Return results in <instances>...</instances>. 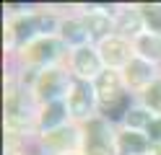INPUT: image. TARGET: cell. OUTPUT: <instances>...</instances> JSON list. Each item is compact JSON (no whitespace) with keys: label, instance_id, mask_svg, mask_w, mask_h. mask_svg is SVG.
<instances>
[{"label":"cell","instance_id":"obj_1","mask_svg":"<svg viewBox=\"0 0 161 155\" xmlns=\"http://www.w3.org/2000/svg\"><path fill=\"white\" fill-rule=\"evenodd\" d=\"M78 67H80V72H94L96 70V59L91 54H86V52H80L78 54Z\"/></svg>","mask_w":161,"mask_h":155},{"label":"cell","instance_id":"obj_2","mask_svg":"<svg viewBox=\"0 0 161 155\" xmlns=\"http://www.w3.org/2000/svg\"><path fill=\"white\" fill-rule=\"evenodd\" d=\"M146 18H148V23L153 28L161 31V8H146Z\"/></svg>","mask_w":161,"mask_h":155},{"label":"cell","instance_id":"obj_3","mask_svg":"<svg viewBox=\"0 0 161 155\" xmlns=\"http://www.w3.org/2000/svg\"><path fill=\"white\" fill-rule=\"evenodd\" d=\"M60 116H63V106H60V103H55V106H52V109H49V111L44 114V124L49 127V124L60 121Z\"/></svg>","mask_w":161,"mask_h":155},{"label":"cell","instance_id":"obj_4","mask_svg":"<svg viewBox=\"0 0 161 155\" xmlns=\"http://www.w3.org/2000/svg\"><path fill=\"white\" fill-rule=\"evenodd\" d=\"M125 147H127V150H143V140H138V137H133V134H127V137H125Z\"/></svg>","mask_w":161,"mask_h":155},{"label":"cell","instance_id":"obj_5","mask_svg":"<svg viewBox=\"0 0 161 155\" xmlns=\"http://www.w3.org/2000/svg\"><path fill=\"white\" fill-rule=\"evenodd\" d=\"M68 31H70V39H75V41L83 39V34L78 31V26H68V28H65V34H68Z\"/></svg>","mask_w":161,"mask_h":155},{"label":"cell","instance_id":"obj_6","mask_svg":"<svg viewBox=\"0 0 161 155\" xmlns=\"http://www.w3.org/2000/svg\"><path fill=\"white\" fill-rule=\"evenodd\" d=\"M151 137H156V140L161 137V121L158 124H151Z\"/></svg>","mask_w":161,"mask_h":155},{"label":"cell","instance_id":"obj_7","mask_svg":"<svg viewBox=\"0 0 161 155\" xmlns=\"http://www.w3.org/2000/svg\"><path fill=\"white\" fill-rule=\"evenodd\" d=\"M146 116H143V111H135V116H133V124H143Z\"/></svg>","mask_w":161,"mask_h":155}]
</instances>
